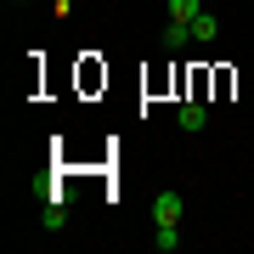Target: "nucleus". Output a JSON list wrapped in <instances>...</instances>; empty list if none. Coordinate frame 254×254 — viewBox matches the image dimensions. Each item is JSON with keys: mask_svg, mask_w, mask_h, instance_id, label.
Returning a JSON list of instances; mask_svg holds the SVG:
<instances>
[{"mask_svg": "<svg viewBox=\"0 0 254 254\" xmlns=\"http://www.w3.org/2000/svg\"><path fill=\"white\" fill-rule=\"evenodd\" d=\"M181 192H158L153 198V226H175V220H181Z\"/></svg>", "mask_w": 254, "mask_h": 254, "instance_id": "obj_1", "label": "nucleus"}, {"mask_svg": "<svg viewBox=\"0 0 254 254\" xmlns=\"http://www.w3.org/2000/svg\"><path fill=\"white\" fill-rule=\"evenodd\" d=\"M175 119H181V130H192V136H198V130L209 125V113H203V102H181V108H175Z\"/></svg>", "mask_w": 254, "mask_h": 254, "instance_id": "obj_2", "label": "nucleus"}, {"mask_svg": "<svg viewBox=\"0 0 254 254\" xmlns=\"http://www.w3.org/2000/svg\"><path fill=\"white\" fill-rule=\"evenodd\" d=\"M192 40H198V46H215V40H220V23L209 17V11H198V17H192Z\"/></svg>", "mask_w": 254, "mask_h": 254, "instance_id": "obj_3", "label": "nucleus"}, {"mask_svg": "<svg viewBox=\"0 0 254 254\" xmlns=\"http://www.w3.org/2000/svg\"><path fill=\"white\" fill-rule=\"evenodd\" d=\"M187 40H192V23H175L170 17V28H164V51H187Z\"/></svg>", "mask_w": 254, "mask_h": 254, "instance_id": "obj_4", "label": "nucleus"}, {"mask_svg": "<svg viewBox=\"0 0 254 254\" xmlns=\"http://www.w3.org/2000/svg\"><path fill=\"white\" fill-rule=\"evenodd\" d=\"M40 220H46V232H68V209H63V198H51Z\"/></svg>", "mask_w": 254, "mask_h": 254, "instance_id": "obj_5", "label": "nucleus"}, {"mask_svg": "<svg viewBox=\"0 0 254 254\" xmlns=\"http://www.w3.org/2000/svg\"><path fill=\"white\" fill-rule=\"evenodd\" d=\"M198 11H203V0H170V17L175 23H192Z\"/></svg>", "mask_w": 254, "mask_h": 254, "instance_id": "obj_6", "label": "nucleus"}, {"mask_svg": "<svg viewBox=\"0 0 254 254\" xmlns=\"http://www.w3.org/2000/svg\"><path fill=\"white\" fill-rule=\"evenodd\" d=\"M153 243L170 254V249H181V232H175V226H153Z\"/></svg>", "mask_w": 254, "mask_h": 254, "instance_id": "obj_7", "label": "nucleus"}]
</instances>
